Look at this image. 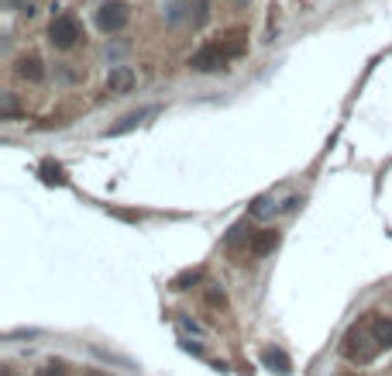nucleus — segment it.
<instances>
[{"instance_id":"12","label":"nucleus","mask_w":392,"mask_h":376,"mask_svg":"<svg viewBox=\"0 0 392 376\" xmlns=\"http://www.w3.org/2000/svg\"><path fill=\"white\" fill-rule=\"evenodd\" d=\"M35 376H66V363L62 359H48L45 366L35 370Z\"/></svg>"},{"instance_id":"16","label":"nucleus","mask_w":392,"mask_h":376,"mask_svg":"<svg viewBox=\"0 0 392 376\" xmlns=\"http://www.w3.org/2000/svg\"><path fill=\"white\" fill-rule=\"evenodd\" d=\"M237 4H244V0H237Z\"/></svg>"},{"instance_id":"13","label":"nucleus","mask_w":392,"mask_h":376,"mask_svg":"<svg viewBox=\"0 0 392 376\" xmlns=\"http://www.w3.org/2000/svg\"><path fill=\"white\" fill-rule=\"evenodd\" d=\"M206 304L210 307H227V293L220 287H214V283H206Z\"/></svg>"},{"instance_id":"11","label":"nucleus","mask_w":392,"mask_h":376,"mask_svg":"<svg viewBox=\"0 0 392 376\" xmlns=\"http://www.w3.org/2000/svg\"><path fill=\"white\" fill-rule=\"evenodd\" d=\"M200 280H203V269H186L183 276H176V280H172V290H190V287L200 283Z\"/></svg>"},{"instance_id":"1","label":"nucleus","mask_w":392,"mask_h":376,"mask_svg":"<svg viewBox=\"0 0 392 376\" xmlns=\"http://www.w3.org/2000/svg\"><path fill=\"white\" fill-rule=\"evenodd\" d=\"M244 48H248V45H244L241 35L220 39V42H206L203 48H196L193 55H190V69H193V73H217V69H224L231 59H237Z\"/></svg>"},{"instance_id":"7","label":"nucleus","mask_w":392,"mask_h":376,"mask_svg":"<svg viewBox=\"0 0 392 376\" xmlns=\"http://www.w3.org/2000/svg\"><path fill=\"white\" fill-rule=\"evenodd\" d=\"M262 363H265L272 373H279V376L293 373V363H289V356H286L282 349H265V352H262Z\"/></svg>"},{"instance_id":"3","label":"nucleus","mask_w":392,"mask_h":376,"mask_svg":"<svg viewBox=\"0 0 392 376\" xmlns=\"http://www.w3.org/2000/svg\"><path fill=\"white\" fill-rule=\"evenodd\" d=\"M83 39V28L73 14H59L52 25H48V45L59 48V52H69L73 45Z\"/></svg>"},{"instance_id":"5","label":"nucleus","mask_w":392,"mask_h":376,"mask_svg":"<svg viewBox=\"0 0 392 376\" xmlns=\"http://www.w3.org/2000/svg\"><path fill=\"white\" fill-rule=\"evenodd\" d=\"M14 73H18L21 80H28V83H41V80H45V62H41L35 52H24V55H18Z\"/></svg>"},{"instance_id":"8","label":"nucleus","mask_w":392,"mask_h":376,"mask_svg":"<svg viewBox=\"0 0 392 376\" xmlns=\"http://www.w3.org/2000/svg\"><path fill=\"white\" fill-rule=\"evenodd\" d=\"M368 328H372V335L379 338V345H382V349H392V318L375 314V318L368 321Z\"/></svg>"},{"instance_id":"2","label":"nucleus","mask_w":392,"mask_h":376,"mask_svg":"<svg viewBox=\"0 0 392 376\" xmlns=\"http://www.w3.org/2000/svg\"><path fill=\"white\" fill-rule=\"evenodd\" d=\"M379 349H382V345H379V338L372 335V328H361V325L348 328L344 338H341V352H344V359L354 363V366H368V363L375 359Z\"/></svg>"},{"instance_id":"15","label":"nucleus","mask_w":392,"mask_h":376,"mask_svg":"<svg viewBox=\"0 0 392 376\" xmlns=\"http://www.w3.org/2000/svg\"><path fill=\"white\" fill-rule=\"evenodd\" d=\"M296 204H300V197H289V201L282 204V210H296Z\"/></svg>"},{"instance_id":"4","label":"nucleus","mask_w":392,"mask_h":376,"mask_svg":"<svg viewBox=\"0 0 392 376\" xmlns=\"http://www.w3.org/2000/svg\"><path fill=\"white\" fill-rule=\"evenodd\" d=\"M127 21H131V7H127L124 0H104L100 11H97V25H100L104 35H118V32H124Z\"/></svg>"},{"instance_id":"9","label":"nucleus","mask_w":392,"mask_h":376,"mask_svg":"<svg viewBox=\"0 0 392 376\" xmlns=\"http://www.w3.org/2000/svg\"><path fill=\"white\" fill-rule=\"evenodd\" d=\"M107 86H111V93H127V90L134 86V73H131L127 66H118V69H111Z\"/></svg>"},{"instance_id":"6","label":"nucleus","mask_w":392,"mask_h":376,"mask_svg":"<svg viewBox=\"0 0 392 376\" xmlns=\"http://www.w3.org/2000/svg\"><path fill=\"white\" fill-rule=\"evenodd\" d=\"M279 242H282V235H279L275 228H262V231H255V235H251L248 252H251L255 259H262V255H269V252L279 249Z\"/></svg>"},{"instance_id":"14","label":"nucleus","mask_w":392,"mask_h":376,"mask_svg":"<svg viewBox=\"0 0 392 376\" xmlns=\"http://www.w3.org/2000/svg\"><path fill=\"white\" fill-rule=\"evenodd\" d=\"M18 114V104H14V93H4V118H14Z\"/></svg>"},{"instance_id":"10","label":"nucleus","mask_w":392,"mask_h":376,"mask_svg":"<svg viewBox=\"0 0 392 376\" xmlns=\"http://www.w3.org/2000/svg\"><path fill=\"white\" fill-rule=\"evenodd\" d=\"M155 114V107H145V111H134V114H127V118H120V125L107 128L104 135H124V131H131V128H138L145 118H152Z\"/></svg>"}]
</instances>
